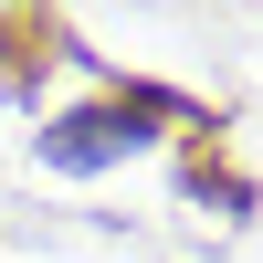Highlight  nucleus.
<instances>
[{"label":"nucleus","instance_id":"nucleus-1","mask_svg":"<svg viewBox=\"0 0 263 263\" xmlns=\"http://www.w3.org/2000/svg\"><path fill=\"white\" fill-rule=\"evenodd\" d=\"M147 116H168V95H126V105H84V116L42 126V168H63V179H84V168H116V158H137V147L158 137Z\"/></svg>","mask_w":263,"mask_h":263}]
</instances>
